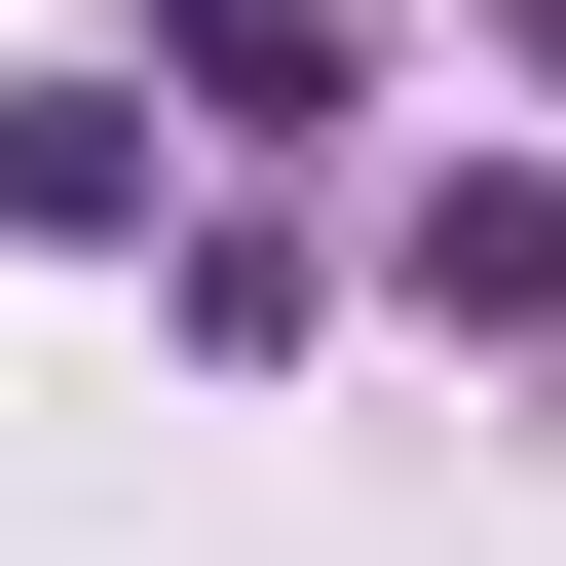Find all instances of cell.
Here are the masks:
<instances>
[{"instance_id":"6da1fadb","label":"cell","mask_w":566,"mask_h":566,"mask_svg":"<svg viewBox=\"0 0 566 566\" xmlns=\"http://www.w3.org/2000/svg\"><path fill=\"white\" fill-rule=\"evenodd\" d=\"M189 189V76H0V264H114Z\"/></svg>"},{"instance_id":"7a4b0ae2","label":"cell","mask_w":566,"mask_h":566,"mask_svg":"<svg viewBox=\"0 0 566 566\" xmlns=\"http://www.w3.org/2000/svg\"><path fill=\"white\" fill-rule=\"evenodd\" d=\"M416 303H453V340L566 303V151H416Z\"/></svg>"},{"instance_id":"3957f363","label":"cell","mask_w":566,"mask_h":566,"mask_svg":"<svg viewBox=\"0 0 566 566\" xmlns=\"http://www.w3.org/2000/svg\"><path fill=\"white\" fill-rule=\"evenodd\" d=\"M151 76H189V151H303L340 114V0H151Z\"/></svg>"}]
</instances>
